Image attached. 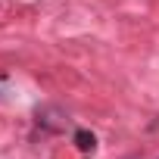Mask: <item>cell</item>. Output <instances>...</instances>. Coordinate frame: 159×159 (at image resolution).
<instances>
[{
    "instance_id": "6da1fadb",
    "label": "cell",
    "mask_w": 159,
    "mask_h": 159,
    "mask_svg": "<svg viewBox=\"0 0 159 159\" xmlns=\"http://www.w3.org/2000/svg\"><path fill=\"white\" fill-rule=\"evenodd\" d=\"M75 143H78V150H81V153H94L97 137H94V134H88V131H78V134H75Z\"/></svg>"
}]
</instances>
